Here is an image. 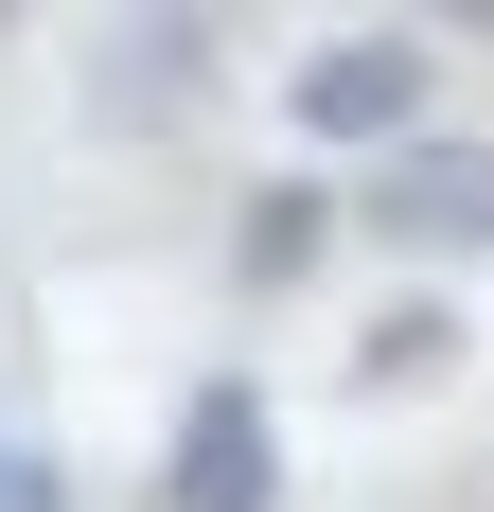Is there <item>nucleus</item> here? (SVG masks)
I'll list each match as a JSON object with an SVG mask.
<instances>
[{
	"instance_id": "nucleus-1",
	"label": "nucleus",
	"mask_w": 494,
	"mask_h": 512,
	"mask_svg": "<svg viewBox=\"0 0 494 512\" xmlns=\"http://www.w3.org/2000/svg\"><path fill=\"white\" fill-rule=\"evenodd\" d=\"M283 495V407L247 389V371H212L195 407H177V460H159V512H265Z\"/></svg>"
},
{
	"instance_id": "nucleus-2",
	"label": "nucleus",
	"mask_w": 494,
	"mask_h": 512,
	"mask_svg": "<svg viewBox=\"0 0 494 512\" xmlns=\"http://www.w3.org/2000/svg\"><path fill=\"white\" fill-rule=\"evenodd\" d=\"M424 89H442V71H424V36H336L318 53V71H283V106H300V142H424Z\"/></svg>"
},
{
	"instance_id": "nucleus-3",
	"label": "nucleus",
	"mask_w": 494,
	"mask_h": 512,
	"mask_svg": "<svg viewBox=\"0 0 494 512\" xmlns=\"http://www.w3.org/2000/svg\"><path fill=\"white\" fill-rule=\"evenodd\" d=\"M353 212H371L389 248H424V265H459V248H494V142H389Z\"/></svg>"
},
{
	"instance_id": "nucleus-4",
	"label": "nucleus",
	"mask_w": 494,
	"mask_h": 512,
	"mask_svg": "<svg viewBox=\"0 0 494 512\" xmlns=\"http://www.w3.org/2000/svg\"><path fill=\"white\" fill-rule=\"evenodd\" d=\"M318 248H336V195H318V177H247V230H230L247 301H283V283H300Z\"/></svg>"
},
{
	"instance_id": "nucleus-5",
	"label": "nucleus",
	"mask_w": 494,
	"mask_h": 512,
	"mask_svg": "<svg viewBox=\"0 0 494 512\" xmlns=\"http://www.w3.org/2000/svg\"><path fill=\"white\" fill-rule=\"evenodd\" d=\"M442 371H459V318L442 301H389L371 336H353V389H442Z\"/></svg>"
},
{
	"instance_id": "nucleus-6",
	"label": "nucleus",
	"mask_w": 494,
	"mask_h": 512,
	"mask_svg": "<svg viewBox=\"0 0 494 512\" xmlns=\"http://www.w3.org/2000/svg\"><path fill=\"white\" fill-rule=\"evenodd\" d=\"M195 71H212V36H195V18H142V36H106V106H142V124L195 89Z\"/></svg>"
},
{
	"instance_id": "nucleus-7",
	"label": "nucleus",
	"mask_w": 494,
	"mask_h": 512,
	"mask_svg": "<svg viewBox=\"0 0 494 512\" xmlns=\"http://www.w3.org/2000/svg\"><path fill=\"white\" fill-rule=\"evenodd\" d=\"M0 460H18V442H0Z\"/></svg>"
}]
</instances>
